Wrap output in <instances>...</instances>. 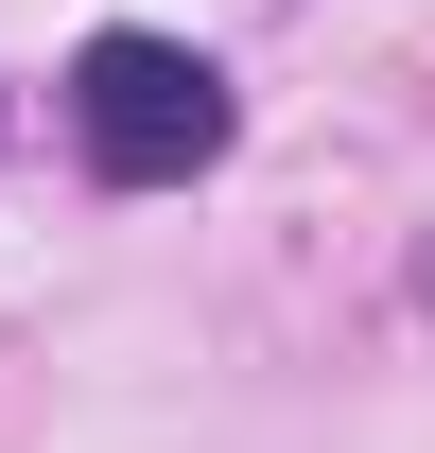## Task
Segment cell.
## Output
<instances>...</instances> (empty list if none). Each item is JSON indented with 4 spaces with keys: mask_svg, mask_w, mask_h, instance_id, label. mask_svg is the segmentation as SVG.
<instances>
[{
    "mask_svg": "<svg viewBox=\"0 0 435 453\" xmlns=\"http://www.w3.org/2000/svg\"><path fill=\"white\" fill-rule=\"evenodd\" d=\"M226 70L192 53V35H88L70 53V140H88V174H122V192H174V174H210L226 157Z\"/></svg>",
    "mask_w": 435,
    "mask_h": 453,
    "instance_id": "obj_1",
    "label": "cell"
}]
</instances>
